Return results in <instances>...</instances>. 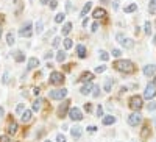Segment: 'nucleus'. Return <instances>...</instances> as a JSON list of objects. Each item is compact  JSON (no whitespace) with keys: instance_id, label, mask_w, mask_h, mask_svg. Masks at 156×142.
Masks as SVG:
<instances>
[{"instance_id":"obj_1","label":"nucleus","mask_w":156,"mask_h":142,"mask_svg":"<svg viewBox=\"0 0 156 142\" xmlns=\"http://www.w3.org/2000/svg\"><path fill=\"white\" fill-rule=\"evenodd\" d=\"M112 67L119 72H123V74H131L134 72V64H133L130 59H119L112 64Z\"/></svg>"},{"instance_id":"obj_2","label":"nucleus","mask_w":156,"mask_h":142,"mask_svg":"<svg viewBox=\"0 0 156 142\" xmlns=\"http://www.w3.org/2000/svg\"><path fill=\"white\" fill-rule=\"evenodd\" d=\"M31 28H33L31 22H30V20H28V22H25V24L20 27V30H19V36H20V38H30V36L33 34Z\"/></svg>"},{"instance_id":"obj_3","label":"nucleus","mask_w":156,"mask_h":142,"mask_svg":"<svg viewBox=\"0 0 156 142\" xmlns=\"http://www.w3.org/2000/svg\"><path fill=\"white\" fill-rule=\"evenodd\" d=\"M130 108L134 109V111H139V109L144 106V102H142V97H139V95H133V97L130 98Z\"/></svg>"},{"instance_id":"obj_4","label":"nucleus","mask_w":156,"mask_h":142,"mask_svg":"<svg viewBox=\"0 0 156 142\" xmlns=\"http://www.w3.org/2000/svg\"><path fill=\"white\" fill-rule=\"evenodd\" d=\"M141 122H142V114L139 111H134L133 114L128 116V123H130L131 127H137Z\"/></svg>"},{"instance_id":"obj_5","label":"nucleus","mask_w":156,"mask_h":142,"mask_svg":"<svg viewBox=\"0 0 156 142\" xmlns=\"http://www.w3.org/2000/svg\"><path fill=\"white\" fill-rule=\"evenodd\" d=\"M69 117L72 119V120H75V122H80L81 119H83V112H81V109L80 108H70L69 109Z\"/></svg>"},{"instance_id":"obj_6","label":"nucleus","mask_w":156,"mask_h":142,"mask_svg":"<svg viewBox=\"0 0 156 142\" xmlns=\"http://www.w3.org/2000/svg\"><path fill=\"white\" fill-rule=\"evenodd\" d=\"M50 98L52 100H63L67 95V89H56V91H50Z\"/></svg>"},{"instance_id":"obj_7","label":"nucleus","mask_w":156,"mask_h":142,"mask_svg":"<svg viewBox=\"0 0 156 142\" xmlns=\"http://www.w3.org/2000/svg\"><path fill=\"white\" fill-rule=\"evenodd\" d=\"M155 95H156V86H155L153 83H150V84L145 88V91H144V98L151 100Z\"/></svg>"},{"instance_id":"obj_8","label":"nucleus","mask_w":156,"mask_h":142,"mask_svg":"<svg viewBox=\"0 0 156 142\" xmlns=\"http://www.w3.org/2000/svg\"><path fill=\"white\" fill-rule=\"evenodd\" d=\"M64 81V75L61 72H52L50 74V83L52 84H61Z\"/></svg>"},{"instance_id":"obj_9","label":"nucleus","mask_w":156,"mask_h":142,"mask_svg":"<svg viewBox=\"0 0 156 142\" xmlns=\"http://www.w3.org/2000/svg\"><path fill=\"white\" fill-rule=\"evenodd\" d=\"M142 72H144L145 77H153L156 74V64H147Z\"/></svg>"},{"instance_id":"obj_10","label":"nucleus","mask_w":156,"mask_h":142,"mask_svg":"<svg viewBox=\"0 0 156 142\" xmlns=\"http://www.w3.org/2000/svg\"><path fill=\"white\" fill-rule=\"evenodd\" d=\"M69 105H70L69 102H63V103L58 106V111H56V112H58V116H59V117H63L64 114L67 112V109H69Z\"/></svg>"},{"instance_id":"obj_11","label":"nucleus","mask_w":156,"mask_h":142,"mask_svg":"<svg viewBox=\"0 0 156 142\" xmlns=\"http://www.w3.org/2000/svg\"><path fill=\"white\" fill-rule=\"evenodd\" d=\"M92 16L95 17V19H105V17L108 16V13L103 10V8H97V10H94Z\"/></svg>"},{"instance_id":"obj_12","label":"nucleus","mask_w":156,"mask_h":142,"mask_svg":"<svg viewBox=\"0 0 156 142\" xmlns=\"http://www.w3.org/2000/svg\"><path fill=\"white\" fill-rule=\"evenodd\" d=\"M92 89H94V84H92V81H88V83H86L83 88L80 89V92L83 94V95H88V94H91L92 92Z\"/></svg>"},{"instance_id":"obj_13","label":"nucleus","mask_w":156,"mask_h":142,"mask_svg":"<svg viewBox=\"0 0 156 142\" xmlns=\"http://www.w3.org/2000/svg\"><path fill=\"white\" fill-rule=\"evenodd\" d=\"M38 66H39V59L38 58H30L28 64H27V69H28V70H33V69H36Z\"/></svg>"},{"instance_id":"obj_14","label":"nucleus","mask_w":156,"mask_h":142,"mask_svg":"<svg viewBox=\"0 0 156 142\" xmlns=\"http://www.w3.org/2000/svg\"><path fill=\"white\" fill-rule=\"evenodd\" d=\"M92 80H94L92 72H84V74L80 77V81H83V83H88V81H92Z\"/></svg>"},{"instance_id":"obj_15","label":"nucleus","mask_w":156,"mask_h":142,"mask_svg":"<svg viewBox=\"0 0 156 142\" xmlns=\"http://www.w3.org/2000/svg\"><path fill=\"white\" fill-rule=\"evenodd\" d=\"M102 123L105 127H108V125H112V123H116V117H112V116H105L102 119Z\"/></svg>"},{"instance_id":"obj_16","label":"nucleus","mask_w":156,"mask_h":142,"mask_svg":"<svg viewBox=\"0 0 156 142\" xmlns=\"http://www.w3.org/2000/svg\"><path fill=\"white\" fill-rule=\"evenodd\" d=\"M20 120L24 122V123H28L31 120V111L30 109H25L24 112H22V117H20Z\"/></svg>"},{"instance_id":"obj_17","label":"nucleus","mask_w":156,"mask_h":142,"mask_svg":"<svg viewBox=\"0 0 156 142\" xmlns=\"http://www.w3.org/2000/svg\"><path fill=\"white\" fill-rule=\"evenodd\" d=\"M70 134L73 139H80V136H81V128L80 127H73L72 130H70Z\"/></svg>"},{"instance_id":"obj_18","label":"nucleus","mask_w":156,"mask_h":142,"mask_svg":"<svg viewBox=\"0 0 156 142\" xmlns=\"http://www.w3.org/2000/svg\"><path fill=\"white\" fill-rule=\"evenodd\" d=\"M91 8H92V2H88L86 5L83 6V10H81V13H80V16L81 17H86V14L91 11Z\"/></svg>"},{"instance_id":"obj_19","label":"nucleus","mask_w":156,"mask_h":142,"mask_svg":"<svg viewBox=\"0 0 156 142\" xmlns=\"http://www.w3.org/2000/svg\"><path fill=\"white\" fill-rule=\"evenodd\" d=\"M77 52H78V56H80V58H86V47H84V45H78V47H77Z\"/></svg>"},{"instance_id":"obj_20","label":"nucleus","mask_w":156,"mask_h":142,"mask_svg":"<svg viewBox=\"0 0 156 142\" xmlns=\"http://www.w3.org/2000/svg\"><path fill=\"white\" fill-rule=\"evenodd\" d=\"M66 56H67V55H66V52H63V50H59V52L56 53V61H58V63H64V61H66Z\"/></svg>"},{"instance_id":"obj_21","label":"nucleus","mask_w":156,"mask_h":142,"mask_svg":"<svg viewBox=\"0 0 156 142\" xmlns=\"http://www.w3.org/2000/svg\"><path fill=\"white\" fill-rule=\"evenodd\" d=\"M63 34L64 36H67L69 33H70V31H72V24H70V22H67V24H64V27H63Z\"/></svg>"},{"instance_id":"obj_22","label":"nucleus","mask_w":156,"mask_h":142,"mask_svg":"<svg viewBox=\"0 0 156 142\" xmlns=\"http://www.w3.org/2000/svg\"><path fill=\"white\" fill-rule=\"evenodd\" d=\"M120 44H122L125 49H133V47H134V42H133V39H123Z\"/></svg>"},{"instance_id":"obj_23","label":"nucleus","mask_w":156,"mask_h":142,"mask_svg":"<svg viewBox=\"0 0 156 142\" xmlns=\"http://www.w3.org/2000/svg\"><path fill=\"white\" fill-rule=\"evenodd\" d=\"M16 131H17V123L16 122H11L10 125H8V133H10V134H14Z\"/></svg>"},{"instance_id":"obj_24","label":"nucleus","mask_w":156,"mask_h":142,"mask_svg":"<svg viewBox=\"0 0 156 142\" xmlns=\"http://www.w3.org/2000/svg\"><path fill=\"white\" fill-rule=\"evenodd\" d=\"M14 59L17 63H22V61H25V55L22 53V52H16L14 53Z\"/></svg>"},{"instance_id":"obj_25","label":"nucleus","mask_w":156,"mask_h":142,"mask_svg":"<svg viewBox=\"0 0 156 142\" xmlns=\"http://www.w3.org/2000/svg\"><path fill=\"white\" fill-rule=\"evenodd\" d=\"M42 31H44V22L42 20H38V22H36V33L41 34Z\"/></svg>"},{"instance_id":"obj_26","label":"nucleus","mask_w":156,"mask_h":142,"mask_svg":"<svg viewBox=\"0 0 156 142\" xmlns=\"http://www.w3.org/2000/svg\"><path fill=\"white\" fill-rule=\"evenodd\" d=\"M148 11H150V14H156V2L155 0H151L148 3Z\"/></svg>"},{"instance_id":"obj_27","label":"nucleus","mask_w":156,"mask_h":142,"mask_svg":"<svg viewBox=\"0 0 156 142\" xmlns=\"http://www.w3.org/2000/svg\"><path fill=\"white\" fill-rule=\"evenodd\" d=\"M112 86H114V81H112L111 78H108L106 83H105V91H106V92H109V91L112 89Z\"/></svg>"},{"instance_id":"obj_28","label":"nucleus","mask_w":156,"mask_h":142,"mask_svg":"<svg viewBox=\"0 0 156 142\" xmlns=\"http://www.w3.org/2000/svg\"><path fill=\"white\" fill-rule=\"evenodd\" d=\"M64 19H66V14H64V13H58V14L55 16V22H56V24H61Z\"/></svg>"},{"instance_id":"obj_29","label":"nucleus","mask_w":156,"mask_h":142,"mask_svg":"<svg viewBox=\"0 0 156 142\" xmlns=\"http://www.w3.org/2000/svg\"><path fill=\"white\" fill-rule=\"evenodd\" d=\"M136 10H137V5H136V3H131V5L125 6V13H134Z\"/></svg>"},{"instance_id":"obj_30","label":"nucleus","mask_w":156,"mask_h":142,"mask_svg":"<svg viewBox=\"0 0 156 142\" xmlns=\"http://www.w3.org/2000/svg\"><path fill=\"white\" fill-rule=\"evenodd\" d=\"M6 44H8V45H13V44H14V34H13V33H8V34H6Z\"/></svg>"},{"instance_id":"obj_31","label":"nucleus","mask_w":156,"mask_h":142,"mask_svg":"<svg viewBox=\"0 0 156 142\" xmlns=\"http://www.w3.org/2000/svg\"><path fill=\"white\" fill-rule=\"evenodd\" d=\"M98 56L102 58L103 61H108V59H109V55H108L106 52H105V50H100V52H98Z\"/></svg>"},{"instance_id":"obj_32","label":"nucleus","mask_w":156,"mask_h":142,"mask_svg":"<svg viewBox=\"0 0 156 142\" xmlns=\"http://www.w3.org/2000/svg\"><path fill=\"white\" fill-rule=\"evenodd\" d=\"M73 42V41L72 39H64V49H66V50H69V49H72V44Z\"/></svg>"},{"instance_id":"obj_33","label":"nucleus","mask_w":156,"mask_h":142,"mask_svg":"<svg viewBox=\"0 0 156 142\" xmlns=\"http://www.w3.org/2000/svg\"><path fill=\"white\" fill-rule=\"evenodd\" d=\"M144 31H145L147 34H150V33H151V24H150V22H145V25H144Z\"/></svg>"},{"instance_id":"obj_34","label":"nucleus","mask_w":156,"mask_h":142,"mask_svg":"<svg viewBox=\"0 0 156 142\" xmlns=\"http://www.w3.org/2000/svg\"><path fill=\"white\" fill-rule=\"evenodd\" d=\"M41 103H42L41 100H36V102L33 103V111H39V109H41Z\"/></svg>"},{"instance_id":"obj_35","label":"nucleus","mask_w":156,"mask_h":142,"mask_svg":"<svg viewBox=\"0 0 156 142\" xmlns=\"http://www.w3.org/2000/svg\"><path fill=\"white\" fill-rule=\"evenodd\" d=\"M105 70H106V66H105V64H102V66H98V67H95V72H97V74H103Z\"/></svg>"},{"instance_id":"obj_36","label":"nucleus","mask_w":156,"mask_h":142,"mask_svg":"<svg viewBox=\"0 0 156 142\" xmlns=\"http://www.w3.org/2000/svg\"><path fill=\"white\" fill-rule=\"evenodd\" d=\"M59 42H61V39H59V38H53V41H52L53 49H58L59 47Z\"/></svg>"},{"instance_id":"obj_37","label":"nucleus","mask_w":156,"mask_h":142,"mask_svg":"<svg viewBox=\"0 0 156 142\" xmlns=\"http://www.w3.org/2000/svg\"><path fill=\"white\" fill-rule=\"evenodd\" d=\"M92 95H94V97H98V95H100V86H94Z\"/></svg>"},{"instance_id":"obj_38","label":"nucleus","mask_w":156,"mask_h":142,"mask_svg":"<svg viewBox=\"0 0 156 142\" xmlns=\"http://www.w3.org/2000/svg\"><path fill=\"white\" fill-rule=\"evenodd\" d=\"M120 55H122V52H120L119 49H114V50H112V56H114V58H119Z\"/></svg>"},{"instance_id":"obj_39","label":"nucleus","mask_w":156,"mask_h":142,"mask_svg":"<svg viewBox=\"0 0 156 142\" xmlns=\"http://www.w3.org/2000/svg\"><path fill=\"white\" fill-rule=\"evenodd\" d=\"M50 10H55V8H56L58 6V2H56V0H50Z\"/></svg>"},{"instance_id":"obj_40","label":"nucleus","mask_w":156,"mask_h":142,"mask_svg":"<svg viewBox=\"0 0 156 142\" xmlns=\"http://www.w3.org/2000/svg\"><path fill=\"white\" fill-rule=\"evenodd\" d=\"M56 142H66V136H64V134H58L56 136Z\"/></svg>"},{"instance_id":"obj_41","label":"nucleus","mask_w":156,"mask_h":142,"mask_svg":"<svg viewBox=\"0 0 156 142\" xmlns=\"http://www.w3.org/2000/svg\"><path fill=\"white\" fill-rule=\"evenodd\" d=\"M16 111H17V112H24V111H25V105H17Z\"/></svg>"},{"instance_id":"obj_42","label":"nucleus","mask_w":156,"mask_h":142,"mask_svg":"<svg viewBox=\"0 0 156 142\" xmlns=\"http://www.w3.org/2000/svg\"><path fill=\"white\" fill-rule=\"evenodd\" d=\"M84 109H86V112H91V111H92V103H86Z\"/></svg>"},{"instance_id":"obj_43","label":"nucleus","mask_w":156,"mask_h":142,"mask_svg":"<svg viewBox=\"0 0 156 142\" xmlns=\"http://www.w3.org/2000/svg\"><path fill=\"white\" fill-rule=\"evenodd\" d=\"M97 116L98 117H103V108L98 105V108H97Z\"/></svg>"},{"instance_id":"obj_44","label":"nucleus","mask_w":156,"mask_h":142,"mask_svg":"<svg viewBox=\"0 0 156 142\" xmlns=\"http://www.w3.org/2000/svg\"><path fill=\"white\" fill-rule=\"evenodd\" d=\"M148 127H144V131H142V137H147V136H148Z\"/></svg>"},{"instance_id":"obj_45","label":"nucleus","mask_w":156,"mask_h":142,"mask_svg":"<svg viewBox=\"0 0 156 142\" xmlns=\"http://www.w3.org/2000/svg\"><path fill=\"white\" fill-rule=\"evenodd\" d=\"M86 130H88L89 133H95V131H97V127H94V125H91V127H88V128H86Z\"/></svg>"},{"instance_id":"obj_46","label":"nucleus","mask_w":156,"mask_h":142,"mask_svg":"<svg viewBox=\"0 0 156 142\" xmlns=\"http://www.w3.org/2000/svg\"><path fill=\"white\" fill-rule=\"evenodd\" d=\"M66 10H67V13H70V11H72V3L69 2V0L66 2Z\"/></svg>"},{"instance_id":"obj_47","label":"nucleus","mask_w":156,"mask_h":142,"mask_svg":"<svg viewBox=\"0 0 156 142\" xmlns=\"http://www.w3.org/2000/svg\"><path fill=\"white\" fill-rule=\"evenodd\" d=\"M0 142H10V137L8 136H0Z\"/></svg>"},{"instance_id":"obj_48","label":"nucleus","mask_w":156,"mask_h":142,"mask_svg":"<svg viewBox=\"0 0 156 142\" xmlns=\"http://www.w3.org/2000/svg\"><path fill=\"white\" fill-rule=\"evenodd\" d=\"M156 109V103H150L148 105V111H155Z\"/></svg>"},{"instance_id":"obj_49","label":"nucleus","mask_w":156,"mask_h":142,"mask_svg":"<svg viewBox=\"0 0 156 142\" xmlns=\"http://www.w3.org/2000/svg\"><path fill=\"white\" fill-rule=\"evenodd\" d=\"M8 78H10V75H8V74H5V75H3V80H2V81H3V83H5V84H6L8 81H10Z\"/></svg>"},{"instance_id":"obj_50","label":"nucleus","mask_w":156,"mask_h":142,"mask_svg":"<svg viewBox=\"0 0 156 142\" xmlns=\"http://www.w3.org/2000/svg\"><path fill=\"white\" fill-rule=\"evenodd\" d=\"M98 30V22H94L92 24V31H97Z\"/></svg>"},{"instance_id":"obj_51","label":"nucleus","mask_w":156,"mask_h":142,"mask_svg":"<svg viewBox=\"0 0 156 142\" xmlns=\"http://www.w3.org/2000/svg\"><path fill=\"white\" fill-rule=\"evenodd\" d=\"M123 39H125V38H123V34H122V33H119V34H117V41H119V42H122Z\"/></svg>"},{"instance_id":"obj_52","label":"nucleus","mask_w":156,"mask_h":142,"mask_svg":"<svg viewBox=\"0 0 156 142\" xmlns=\"http://www.w3.org/2000/svg\"><path fill=\"white\" fill-rule=\"evenodd\" d=\"M114 10H119V0H114V5H112Z\"/></svg>"},{"instance_id":"obj_53","label":"nucleus","mask_w":156,"mask_h":142,"mask_svg":"<svg viewBox=\"0 0 156 142\" xmlns=\"http://www.w3.org/2000/svg\"><path fill=\"white\" fill-rule=\"evenodd\" d=\"M52 56H53V53H52V52H48V53H47V55H45V56H44V58H45V59H50V58H52Z\"/></svg>"},{"instance_id":"obj_54","label":"nucleus","mask_w":156,"mask_h":142,"mask_svg":"<svg viewBox=\"0 0 156 142\" xmlns=\"http://www.w3.org/2000/svg\"><path fill=\"white\" fill-rule=\"evenodd\" d=\"M39 2H41V5H47L50 0H39Z\"/></svg>"},{"instance_id":"obj_55","label":"nucleus","mask_w":156,"mask_h":142,"mask_svg":"<svg viewBox=\"0 0 156 142\" xmlns=\"http://www.w3.org/2000/svg\"><path fill=\"white\" fill-rule=\"evenodd\" d=\"M151 83H153V84L156 86V77H155V78H153V80H151Z\"/></svg>"},{"instance_id":"obj_56","label":"nucleus","mask_w":156,"mask_h":142,"mask_svg":"<svg viewBox=\"0 0 156 142\" xmlns=\"http://www.w3.org/2000/svg\"><path fill=\"white\" fill-rule=\"evenodd\" d=\"M2 114H3V108L0 106V116H2Z\"/></svg>"},{"instance_id":"obj_57","label":"nucleus","mask_w":156,"mask_h":142,"mask_svg":"<svg viewBox=\"0 0 156 142\" xmlns=\"http://www.w3.org/2000/svg\"><path fill=\"white\" fill-rule=\"evenodd\" d=\"M0 36H2V28H0Z\"/></svg>"},{"instance_id":"obj_58","label":"nucleus","mask_w":156,"mask_h":142,"mask_svg":"<svg viewBox=\"0 0 156 142\" xmlns=\"http://www.w3.org/2000/svg\"><path fill=\"white\" fill-rule=\"evenodd\" d=\"M155 44H156V36H155Z\"/></svg>"},{"instance_id":"obj_59","label":"nucleus","mask_w":156,"mask_h":142,"mask_svg":"<svg viewBox=\"0 0 156 142\" xmlns=\"http://www.w3.org/2000/svg\"><path fill=\"white\" fill-rule=\"evenodd\" d=\"M45 142H50V141H45Z\"/></svg>"}]
</instances>
